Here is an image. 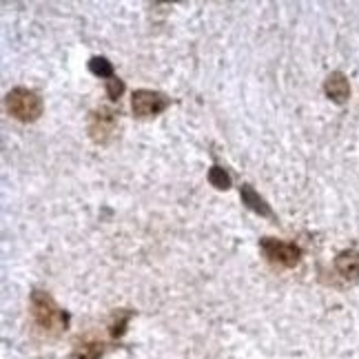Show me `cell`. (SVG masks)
I'll return each mask as SVG.
<instances>
[{
  "mask_svg": "<svg viewBox=\"0 0 359 359\" xmlns=\"http://www.w3.org/2000/svg\"><path fill=\"white\" fill-rule=\"evenodd\" d=\"M29 313L34 326L49 337H58L69 328V313L60 309L47 291H40V288L32 291Z\"/></svg>",
  "mask_w": 359,
  "mask_h": 359,
  "instance_id": "cell-1",
  "label": "cell"
},
{
  "mask_svg": "<svg viewBox=\"0 0 359 359\" xmlns=\"http://www.w3.org/2000/svg\"><path fill=\"white\" fill-rule=\"evenodd\" d=\"M5 107H7V114L22 124H32L40 120V116L45 111L43 95L29 87H13L5 95Z\"/></svg>",
  "mask_w": 359,
  "mask_h": 359,
  "instance_id": "cell-2",
  "label": "cell"
},
{
  "mask_svg": "<svg viewBox=\"0 0 359 359\" xmlns=\"http://www.w3.org/2000/svg\"><path fill=\"white\" fill-rule=\"evenodd\" d=\"M259 253L275 269H295L302 262V248L295 242H284L278 238H262Z\"/></svg>",
  "mask_w": 359,
  "mask_h": 359,
  "instance_id": "cell-3",
  "label": "cell"
},
{
  "mask_svg": "<svg viewBox=\"0 0 359 359\" xmlns=\"http://www.w3.org/2000/svg\"><path fill=\"white\" fill-rule=\"evenodd\" d=\"M87 131L95 144H100V147L111 144L118 133V111L114 107H107V104L91 109L87 118Z\"/></svg>",
  "mask_w": 359,
  "mask_h": 359,
  "instance_id": "cell-4",
  "label": "cell"
},
{
  "mask_svg": "<svg viewBox=\"0 0 359 359\" xmlns=\"http://www.w3.org/2000/svg\"><path fill=\"white\" fill-rule=\"evenodd\" d=\"M171 107V98L162 91L154 89H135L131 93V111L135 118L147 120V118H156L164 114Z\"/></svg>",
  "mask_w": 359,
  "mask_h": 359,
  "instance_id": "cell-5",
  "label": "cell"
},
{
  "mask_svg": "<svg viewBox=\"0 0 359 359\" xmlns=\"http://www.w3.org/2000/svg\"><path fill=\"white\" fill-rule=\"evenodd\" d=\"M333 266L337 275L344 282H359V251L357 248H344L341 253H337Z\"/></svg>",
  "mask_w": 359,
  "mask_h": 359,
  "instance_id": "cell-6",
  "label": "cell"
},
{
  "mask_svg": "<svg viewBox=\"0 0 359 359\" xmlns=\"http://www.w3.org/2000/svg\"><path fill=\"white\" fill-rule=\"evenodd\" d=\"M324 93L330 102L335 104H346L351 98V82L341 72H333L328 74V78L324 80Z\"/></svg>",
  "mask_w": 359,
  "mask_h": 359,
  "instance_id": "cell-7",
  "label": "cell"
},
{
  "mask_svg": "<svg viewBox=\"0 0 359 359\" xmlns=\"http://www.w3.org/2000/svg\"><path fill=\"white\" fill-rule=\"evenodd\" d=\"M240 198H242V204L246 206V209H251L253 213H257L262 217H269V219L275 217L271 204L253 189V184H242L240 187Z\"/></svg>",
  "mask_w": 359,
  "mask_h": 359,
  "instance_id": "cell-8",
  "label": "cell"
},
{
  "mask_svg": "<svg viewBox=\"0 0 359 359\" xmlns=\"http://www.w3.org/2000/svg\"><path fill=\"white\" fill-rule=\"evenodd\" d=\"M102 355H104V341L93 337L78 339L72 351V359H102Z\"/></svg>",
  "mask_w": 359,
  "mask_h": 359,
  "instance_id": "cell-9",
  "label": "cell"
},
{
  "mask_svg": "<svg viewBox=\"0 0 359 359\" xmlns=\"http://www.w3.org/2000/svg\"><path fill=\"white\" fill-rule=\"evenodd\" d=\"M131 317H133V311L114 313V320H111V324H109V335H111L114 339H120L124 333H127V324H129Z\"/></svg>",
  "mask_w": 359,
  "mask_h": 359,
  "instance_id": "cell-10",
  "label": "cell"
},
{
  "mask_svg": "<svg viewBox=\"0 0 359 359\" xmlns=\"http://www.w3.org/2000/svg\"><path fill=\"white\" fill-rule=\"evenodd\" d=\"M89 72H91L93 76L102 78L104 82H107V80H111V78L116 76V72H114V65L109 62L104 56H93V58L89 60Z\"/></svg>",
  "mask_w": 359,
  "mask_h": 359,
  "instance_id": "cell-11",
  "label": "cell"
},
{
  "mask_svg": "<svg viewBox=\"0 0 359 359\" xmlns=\"http://www.w3.org/2000/svg\"><path fill=\"white\" fill-rule=\"evenodd\" d=\"M209 184H213L217 191H229L231 189V175L224 171V167H217V164H213V167L209 169Z\"/></svg>",
  "mask_w": 359,
  "mask_h": 359,
  "instance_id": "cell-12",
  "label": "cell"
},
{
  "mask_svg": "<svg viewBox=\"0 0 359 359\" xmlns=\"http://www.w3.org/2000/svg\"><path fill=\"white\" fill-rule=\"evenodd\" d=\"M104 89H107V95H109V100H111V102H118L120 98H122V93H124V89H127V87H124V82L118 78V76H114L111 80H107L104 82Z\"/></svg>",
  "mask_w": 359,
  "mask_h": 359,
  "instance_id": "cell-13",
  "label": "cell"
}]
</instances>
